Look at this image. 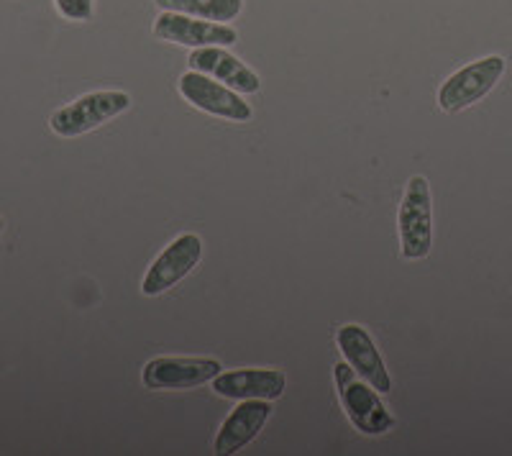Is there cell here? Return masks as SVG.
I'll return each instance as SVG.
<instances>
[{
	"mask_svg": "<svg viewBox=\"0 0 512 456\" xmlns=\"http://www.w3.org/2000/svg\"><path fill=\"white\" fill-rule=\"evenodd\" d=\"M154 3L162 11L185 13V16L216 21V24H228L244 8V0H154Z\"/></svg>",
	"mask_w": 512,
	"mask_h": 456,
	"instance_id": "obj_13",
	"label": "cell"
},
{
	"mask_svg": "<svg viewBox=\"0 0 512 456\" xmlns=\"http://www.w3.org/2000/svg\"><path fill=\"white\" fill-rule=\"evenodd\" d=\"M336 344L361 380H367L377 392L392 390L387 364H384L382 354L374 346V339L364 328L356 326V323H346V326H341L336 331Z\"/></svg>",
	"mask_w": 512,
	"mask_h": 456,
	"instance_id": "obj_9",
	"label": "cell"
},
{
	"mask_svg": "<svg viewBox=\"0 0 512 456\" xmlns=\"http://www.w3.org/2000/svg\"><path fill=\"white\" fill-rule=\"evenodd\" d=\"M505 67L507 62L500 54H492V57L477 59L472 65L461 67L438 90V106H441V111L459 113L479 103L502 80Z\"/></svg>",
	"mask_w": 512,
	"mask_h": 456,
	"instance_id": "obj_4",
	"label": "cell"
},
{
	"mask_svg": "<svg viewBox=\"0 0 512 456\" xmlns=\"http://www.w3.org/2000/svg\"><path fill=\"white\" fill-rule=\"evenodd\" d=\"M154 36L190 49L228 47L239 39V34L228 24H216V21H205V18L185 16V13L175 11H162V16L154 21Z\"/></svg>",
	"mask_w": 512,
	"mask_h": 456,
	"instance_id": "obj_8",
	"label": "cell"
},
{
	"mask_svg": "<svg viewBox=\"0 0 512 456\" xmlns=\"http://www.w3.org/2000/svg\"><path fill=\"white\" fill-rule=\"evenodd\" d=\"M333 380H336L338 398H341L346 416H349V421L354 423L361 433H367V436H382V433L392 431L395 416L384 408L377 390H374L367 380H361L349 362H338L336 367H333Z\"/></svg>",
	"mask_w": 512,
	"mask_h": 456,
	"instance_id": "obj_1",
	"label": "cell"
},
{
	"mask_svg": "<svg viewBox=\"0 0 512 456\" xmlns=\"http://www.w3.org/2000/svg\"><path fill=\"white\" fill-rule=\"evenodd\" d=\"M221 362L205 357H157L146 364L141 382L149 390H192L221 375Z\"/></svg>",
	"mask_w": 512,
	"mask_h": 456,
	"instance_id": "obj_7",
	"label": "cell"
},
{
	"mask_svg": "<svg viewBox=\"0 0 512 456\" xmlns=\"http://www.w3.org/2000/svg\"><path fill=\"white\" fill-rule=\"evenodd\" d=\"M180 93L190 106L210 113V116L226 118V121H249L251 118V106L241 98V93L198 70H190L180 77Z\"/></svg>",
	"mask_w": 512,
	"mask_h": 456,
	"instance_id": "obj_5",
	"label": "cell"
},
{
	"mask_svg": "<svg viewBox=\"0 0 512 456\" xmlns=\"http://www.w3.org/2000/svg\"><path fill=\"white\" fill-rule=\"evenodd\" d=\"M57 11L70 21H90L93 16V0H54Z\"/></svg>",
	"mask_w": 512,
	"mask_h": 456,
	"instance_id": "obj_14",
	"label": "cell"
},
{
	"mask_svg": "<svg viewBox=\"0 0 512 456\" xmlns=\"http://www.w3.org/2000/svg\"><path fill=\"white\" fill-rule=\"evenodd\" d=\"M3 226H6V223H3V218H0V234H3Z\"/></svg>",
	"mask_w": 512,
	"mask_h": 456,
	"instance_id": "obj_15",
	"label": "cell"
},
{
	"mask_svg": "<svg viewBox=\"0 0 512 456\" xmlns=\"http://www.w3.org/2000/svg\"><path fill=\"white\" fill-rule=\"evenodd\" d=\"M269 416H272V400H241L239 408L223 421L221 431L213 441V454H239L246 444L259 436Z\"/></svg>",
	"mask_w": 512,
	"mask_h": 456,
	"instance_id": "obj_11",
	"label": "cell"
},
{
	"mask_svg": "<svg viewBox=\"0 0 512 456\" xmlns=\"http://www.w3.org/2000/svg\"><path fill=\"white\" fill-rule=\"evenodd\" d=\"M190 70L216 77L218 82L233 88L236 93H256L262 80L251 67H246L239 57H233L223 47H203L190 52Z\"/></svg>",
	"mask_w": 512,
	"mask_h": 456,
	"instance_id": "obj_12",
	"label": "cell"
},
{
	"mask_svg": "<svg viewBox=\"0 0 512 456\" xmlns=\"http://www.w3.org/2000/svg\"><path fill=\"white\" fill-rule=\"evenodd\" d=\"M285 385L280 369H231L213 377V392L228 400H277Z\"/></svg>",
	"mask_w": 512,
	"mask_h": 456,
	"instance_id": "obj_10",
	"label": "cell"
},
{
	"mask_svg": "<svg viewBox=\"0 0 512 456\" xmlns=\"http://www.w3.org/2000/svg\"><path fill=\"white\" fill-rule=\"evenodd\" d=\"M397 226H400L402 257L415 262L431 254L433 246V195L431 185L423 175L410 177L402 195L400 211H397Z\"/></svg>",
	"mask_w": 512,
	"mask_h": 456,
	"instance_id": "obj_2",
	"label": "cell"
},
{
	"mask_svg": "<svg viewBox=\"0 0 512 456\" xmlns=\"http://www.w3.org/2000/svg\"><path fill=\"white\" fill-rule=\"evenodd\" d=\"M131 108V95L123 90H98L82 98L72 100L64 108L52 113L49 129L62 139H75V136L95 131L98 126L108 123L111 118L121 116Z\"/></svg>",
	"mask_w": 512,
	"mask_h": 456,
	"instance_id": "obj_3",
	"label": "cell"
},
{
	"mask_svg": "<svg viewBox=\"0 0 512 456\" xmlns=\"http://www.w3.org/2000/svg\"><path fill=\"white\" fill-rule=\"evenodd\" d=\"M200 257H203V239L198 234H180L152 262L149 272L144 275V282H141V293L146 298L167 293L169 287H175L198 267Z\"/></svg>",
	"mask_w": 512,
	"mask_h": 456,
	"instance_id": "obj_6",
	"label": "cell"
}]
</instances>
